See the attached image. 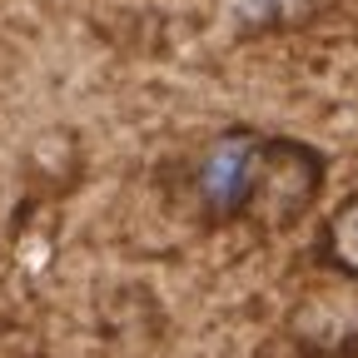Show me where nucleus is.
Listing matches in <instances>:
<instances>
[{
    "instance_id": "20e7f679",
    "label": "nucleus",
    "mask_w": 358,
    "mask_h": 358,
    "mask_svg": "<svg viewBox=\"0 0 358 358\" xmlns=\"http://www.w3.org/2000/svg\"><path fill=\"white\" fill-rule=\"evenodd\" d=\"M319 254L334 274H343L348 284H358V189L343 194L334 204V214L324 219V239H319Z\"/></svg>"
},
{
    "instance_id": "7ed1b4c3",
    "label": "nucleus",
    "mask_w": 358,
    "mask_h": 358,
    "mask_svg": "<svg viewBox=\"0 0 358 358\" xmlns=\"http://www.w3.org/2000/svg\"><path fill=\"white\" fill-rule=\"evenodd\" d=\"M289 338L308 358H348L358 348V294L353 289H313L289 313Z\"/></svg>"
},
{
    "instance_id": "f03ea898",
    "label": "nucleus",
    "mask_w": 358,
    "mask_h": 358,
    "mask_svg": "<svg viewBox=\"0 0 358 358\" xmlns=\"http://www.w3.org/2000/svg\"><path fill=\"white\" fill-rule=\"evenodd\" d=\"M264 134L249 124H229L199 150L194 159V204L209 224H244V199H249V174H254V155H259Z\"/></svg>"
},
{
    "instance_id": "f257e3e1",
    "label": "nucleus",
    "mask_w": 358,
    "mask_h": 358,
    "mask_svg": "<svg viewBox=\"0 0 358 358\" xmlns=\"http://www.w3.org/2000/svg\"><path fill=\"white\" fill-rule=\"evenodd\" d=\"M329 185V159L308 140L294 134H264L254 174H249V199H244V224L264 234H289L313 214Z\"/></svg>"
}]
</instances>
